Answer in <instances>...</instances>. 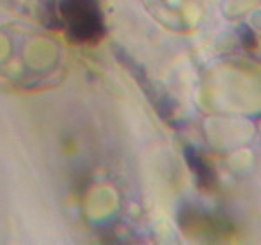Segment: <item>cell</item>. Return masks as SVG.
<instances>
[{
  "label": "cell",
  "mask_w": 261,
  "mask_h": 245,
  "mask_svg": "<svg viewBox=\"0 0 261 245\" xmlns=\"http://www.w3.org/2000/svg\"><path fill=\"white\" fill-rule=\"evenodd\" d=\"M66 32L77 42H96L103 37V14L98 0H61Z\"/></svg>",
  "instance_id": "6da1fadb"
},
{
  "label": "cell",
  "mask_w": 261,
  "mask_h": 245,
  "mask_svg": "<svg viewBox=\"0 0 261 245\" xmlns=\"http://www.w3.org/2000/svg\"><path fill=\"white\" fill-rule=\"evenodd\" d=\"M185 155H187L188 166H190L193 174L197 177L199 186H202L204 189H211L214 186V179H216L211 166H209V164L205 162V158H202V155L197 150H193V148H188V150L185 151Z\"/></svg>",
  "instance_id": "7a4b0ae2"
}]
</instances>
